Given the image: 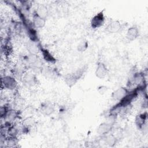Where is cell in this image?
<instances>
[{"label": "cell", "mask_w": 148, "mask_h": 148, "mask_svg": "<svg viewBox=\"0 0 148 148\" xmlns=\"http://www.w3.org/2000/svg\"><path fill=\"white\" fill-rule=\"evenodd\" d=\"M87 69V66L85 65L77 69L73 72L65 75L64 77V79L66 84L69 87H72L77 83V82L80 79V78H82V77L86 71Z\"/></svg>", "instance_id": "1"}, {"label": "cell", "mask_w": 148, "mask_h": 148, "mask_svg": "<svg viewBox=\"0 0 148 148\" xmlns=\"http://www.w3.org/2000/svg\"><path fill=\"white\" fill-rule=\"evenodd\" d=\"M25 63L29 68L33 70L41 71L42 68L43 62L41 59L37 56V54H31L26 56L24 58Z\"/></svg>", "instance_id": "2"}, {"label": "cell", "mask_w": 148, "mask_h": 148, "mask_svg": "<svg viewBox=\"0 0 148 148\" xmlns=\"http://www.w3.org/2000/svg\"><path fill=\"white\" fill-rule=\"evenodd\" d=\"M103 11L104 10L98 12L91 18L90 21V24L92 28H98L103 25L105 20Z\"/></svg>", "instance_id": "3"}, {"label": "cell", "mask_w": 148, "mask_h": 148, "mask_svg": "<svg viewBox=\"0 0 148 148\" xmlns=\"http://www.w3.org/2000/svg\"><path fill=\"white\" fill-rule=\"evenodd\" d=\"M2 86H3L5 88L8 90H12L16 88L17 86V82L16 79L11 76H5L1 79Z\"/></svg>", "instance_id": "4"}, {"label": "cell", "mask_w": 148, "mask_h": 148, "mask_svg": "<svg viewBox=\"0 0 148 148\" xmlns=\"http://www.w3.org/2000/svg\"><path fill=\"white\" fill-rule=\"evenodd\" d=\"M122 28V24L119 20H112L109 23L105 28V31L109 34L119 32Z\"/></svg>", "instance_id": "5"}, {"label": "cell", "mask_w": 148, "mask_h": 148, "mask_svg": "<svg viewBox=\"0 0 148 148\" xmlns=\"http://www.w3.org/2000/svg\"><path fill=\"white\" fill-rule=\"evenodd\" d=\"M54 106L50 102H43L39 106V112L43 115L49 116L54 112Z\"/></svg>", "instance_id": "6"}, {"label": "cell", "mask_w": 148, "mask_h": 148, "mask_svg": "<svg viewBox=\"0 0 148 148\" xmlns=\"http://www.w3.org/2000/svg\"><path fill=\"white\" fill-rule=\"evenodd\" d=\"M108 69L106 65L101 61H98L95 71V76L99 79H103L108 75Z\"/></svg>", "instance_id": "7"}, {"label": "cell", "mask_w": 148, "mask_h": 148, "mask_svg": "<svg viewBox=\"0 0 148 148\" xmlns=\"http://www.w3.org/2000/svg\"><path fill=\"white\" fill-rule=\"evenodd\" d=\"M129 92L130 91L127 88L125 87H120L112 92L111 97L115 101H120L124 98Z\"/></svg>", "instance_id": "8"}, {"label": "cell", "mask_w": 148, "mask_h": 148, "mask_svg": "<svg viewBox=\"0 0 148 148\" xmlns=\"http://www.w3.org/2000/svg\"><path fill=\"white\" fill-rule=\"evenodd\" d=\"M112 127L113 124L108 121L103 122L98 126L97 128V133L101 136H104L112 131Z\"/></svg>", "instance_id": "9"}, {"label": "cell", "mask_w": 148, "mask_h": 148, "mask_svg": "<svg viewBox=\"0 0 148 148\" xmlns=\"http://www.w3.org/2000/svg\"><path fill=\"white\" fill-rule=\"evenodd\" d=\"M22 78L24 83L28 86H34L38 82L36 76L32 73H24Z\"/></svg>", "instance_id": "10"}, {"label": "cell", "mask_w": 148, "mask_h": 148, "mask_svg": "<svg viewBox=\"0 0 148 148\" xmlns=\"http://www.w3.org/2000/svg\"><path fill=\"white\" fill-rule=\"evenodd\" d=\"M26 47L29 53L31 54H37L41 49L37 42L32 40L27 43Z\"/></svg>", "instance_id": "11"}, {"label": "cell", "mask_w": 148, "mask_h": 148, "mask_svg": "<svg viewBox=\"0 0 148 148\" xmlns=\"http://www.w3.org/2000/svg\"><path fill=\"white\" fill-rule=\"evenodd\" d=\"M139 32L138 27L135 25H133L130 27L126 34V38L129 41L135 40L139 36Z\"/></svg>", "instance_id": "12"}, {"label": "cell", "mask_w": 148, "mask_h": 148, "mask_svg": "<svg viewBox=\"0 0 148 148\" xmlns=\"http://www.w3.org/2000/svg\"><path fill=\"white\" fill-rule=\"evenodd\" d=\"M46 19L39 17L36 13L34 14L33 16V24L34 27L37 28H42L44 27L46 24Z\"/></svg>", "instance_id": "13"}, {"label": "cell", "mask_w": 148, "mask_h": 148, "mask_svg": "<svg viewBox=\"0 0 148 148\" xmlns=\"http://www.w3.org/2000/svg\"><path fill=\"white\" fill-rule=\"evenodd\" d=\"M147 120V113H143L136 116L135 119V123L139 128H142L145 125Z\"/></svg>", "instance_id": "14"}, {"label": "cell", "mask_w": 148, "mask_h": 148, "mask_svg": "<svg viewBox=\"0 0 148 148\" xmlns=\"http://www.w3.org/2000/svg\"><path fill=\"white\" fill-rule=\"evenodd\" d=\"M40 51L42 53L43 59L47 62L51 63V64H54L56 62V59L54 58V57L50 53V52L43 48H41Z\"/></svg>", "instance_id": "15"}, {"label": "cell", "mask_w": 148, "mask_h": 148, "mask_svg": "<svg viewBox=\"0 0 148 148\" xmlns=\"http://www.w3.org/2000/svg\"><path fill=\"white\" fill-rule=\"evenodd\" d=\"M103 136L104 143L109 146L113 147L119 141L112 134H108Z\"/></svg>", "instance_id": "16"}, {"label": "cell", "mask_w": 148, "mask_h": 148, "mask_svg": "<svg viewBox=\"0 0 148 148\" xmlns=\"http://www.w3.org/2000/svg\"><path fill=\"white\" fill-rule=\"evenodd\" d=\"M35 13L39 17L46 19L49 15V10L46 6L44 5H40L36 9Z\"/></svg>", "instance_id": "17"}, {"label": "cell", "mask_w": 148, "mask_h": 148, "mask_svg": "<svg viewBox=\"0 0 148 148\" xmlns=\"http://www.w3.org/2000/svg\"><path fill=\"white\" fill-rule=\"evenodd\" d=\"M18 112L17 110L10 109L8 110L4 119L8 120V121H12L16 120L18 117Z\"/></svg>", "instance_id": "18"}, {"label": "cell", "mask_w": 148, "mask_h": 148, "mask_svg": "<svg viewBox=\"0 0 148 148\" xmlns=\"http://www.w3.org/2000/svg\"><path fill=\"white\" fill-rule=\"evenodd\" d=\"M88 47V42L85 39H81L77 44V49L79 52L85 51Z\"/></svg>", "instance_id": "19"}, {"label": "cell", "mask_w": 148, "mask_h": 148, "mask_svg": "<svg viewBox=\"0 0 148 148\" xmlns=\"http://www.w3.org/2000/svg\"><path fill=\"white\" fill-rule=\"evenodd\" d=\"M34 123V120L32 117H27L23 121V127L24 130H28L30 127H31Z\"/></svg>", "instance_id": "20"}, {"label": "cell", "mask_w": 148, "mask_h": 148, "mask_svg": "<svg viewBox=\"0 0 148 148\" xmlns=\"http://www.w3.org/2000/svg\"><path fill=\"white\" fill-rule=\"evenodd\" d=\"M112 132L111 134H112L113 135V136L119 140L120 139H121L122 138L123 136V131L120 128H117L113 130H112Z\"/></svg>", "instance_id": "21"}, {"label": "cell", "mask_w": 148, "mask_h": 148, "mask_svg": "<svg viewBox=\"0 0 148 148\" xmlns=\"http://www.w3.org/2000/svg\"><path fill=\"white\" fill-rule=\"evenodd\" d=\"M108 88L107 86H99L98 87V88H97V91H98V92L102 95V94H104L108 90Z\"/></svg>", "instance_id": "22"}]
</instances>
